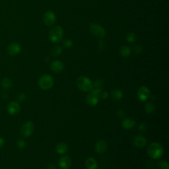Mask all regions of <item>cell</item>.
Here are the masks:
<instances>
[{
	"mask_svg": "<svg viewBox=\"0 0 169 169\" xmlns=\"http://www.w3.org/2000/svg\"><path fill=\"white\" fill-rule=\"evenodd\" d=\"M54 85V79L49 74H44L39 79V86L42 90L50 89Z\"/></svg>",
	"mask_w": 169,
	"mask_h": 169,
	"instance_id": "cell-3",
	"label": "cell"
},
{
	"mask_svg": "<svg viewBox=\"0 0 169 169\" xmlns=\"http://www.w3.org/2000/svg\"><path fill=\"white\" fill-rule=\"evenodd\" d=\"M136 39L137 37L134 33L129 32L127 34L126 40L128 43H134L136 41Z\"/></svg>",
	"mask_w": 169,
	"mask_h": 169,
	"instance_id": "cell-25",
	"label": "cell"
},
{
	"mask_svg": "<svg viewBox=\"0 0 169 169\" xmlns=\"http://www.w3.org/2000/svg\"><path fill=\"white\" fill-rule=\"evenodd\" d=\"M64 36V30L61 27L56 25L53 27L49 32V39L53 43L60 42Z\"/></svg>",
	"mask_w": 169,
	"mask_h": 169,
	"instance_id": "cell-2",
	"label": "cell"
},
{
	"mask_svg": "<svg viewBox=\"0 0 169 169\" xmlns=\"http://www.w3.org/2000/svg\"><path fill=\"white\" fill-rule=\"evenodd\" d=\"M133 143L135 147L141 148L146 145L147 140L145 137L141 135H137L134 137V138L133 140Z\"/></svg>",
	"mask_w": 169,
	"mask_h": 169,
	"instance_id": "cell-15",
	"label": "cell"
},
{
	"mask_svg": "<svg viewBox=\"0 0 169 169\" xmlns=\"http://www.w3.org/2000/svg\"><path fill=\"white\" fill-rule=\"evenodd\" d=\"M111 96L112 99L114 101H120L123 97V92L120 89H115L112 91Z\"/></svg>",
	"mask_w": 169,
	"mask_h": 169,
	"instance_id": "cell-20",
	"label": "cell"
},
{
	"mask_svg": "<svg viewBox=\"0 0 169 169\" xmlns=\"http://www.w3.org/2000/svg\"><path fill=\"white\" fill-rule=\"evenodd\" d=\"M143 51V47L141 45H136L134 47V52L136 54H140Z\"/></svg>",
	"mask_w": 169,
	"mask_h": 169,
	"instance_id": "cell-31",
	"label": "cell"
},
{
	"mask_svg": "<svg viewBox=\"0 0 169 169\" xmlns=\"http://www.w3.org/2000/svg\"><path fill=\"white\" fill-rule=\"evenodd\" d=\"M56 21V15L52 11H48L43 15V21L46 26H52Z\"/></svg>",
	"mask_w": 169,
	"mask_h": 169,
	"instance_id": "cell-7",
	"label": "cell"
},
{
	"mask_svg": "<svg viewBox=\"0 0 169 169\" xmlns=\"http://www.w3.org/2000/svg\"><path fill=\"white\" fill-rule=\"evenodd\" d=\"M104 87V81L102 79H97L96 81H94L92 85V89L91 91H95V92H97L98 94L102 92V90Z\"/></svg>",
	"mask_w": 169,
	"mask_h": 169,
	"instance_id": "cell-17",
	"label": "cell"
},
{
	"mask_svg": "<svg viewBox=\"0 0 169 169\" xmlns=\"http://www.w3.org/2000/svg\"><path fill=\"white\" fill-rule=\"evenodd\" d=\"M50 68L54 73H61L64 70V64L60 60H54L51 63Z\"/></svg>",
	"mask_w": 169,
	"mask_h": 169,
	"instance_id": "cell-14",
	"label": "cell"
},
{
	"mask_svg": "<svg viewBox=\"0 0 169 169\" xmlns=\"http://www.w3.org/2000/svg\"><path fill=\"white\" fill-rule=\"evenodd\" d=\"M137 95L141 101H146L149 98L150 91L147 87L142 86L137 91Z\"/></svg>",
	"mask_w": 169,
	"mask_h": 169,
	"instance_id": "cell-10",
	"label": "cell"
},
{
	"mask_svg": "<svg viewBox=\"0 0 169 169\" xmlns=\"http://www.w3.org/2000/svg\"><path fill=\"white\" fill-rule=\"evenodd\" d=\"M21 110L20 104L17 101H11L7 106L8 112L12 116H15L19 113Z\"/></svg>",
	"mask_w": 169,
	"mask_h": 169,
	"instance_id": "cell-9",
	"label": "cell"
},
{
	"mask_svg": "<svg viewBox=\"0 0 169 169\" xmlns=\"http://www.w3.org/2000/svg\"><path fill=\"white\" fill-rule=\"evenodd\" d=\"M131 53V49L127 45H124L121 46L120 49V54L124 58H127L130 55Z\"/></svg>",
	"mask_w": 169,
	"mask_h": 169,
	"instance_id": "cell-21",
	"label": "cell"
},
{
	"mask_svg": "<svg viewBox=\"0 0 169 169\" xmlns=\"http://www.w3.org/2000/svg\"><path fill=\"white\" fill-rule=\"evenodd\" d=\"M89 31L90 33L95 36L97 38L103 39L106 35L105 29L101 25V24L97 23H91L89 24Z\"/></svg>",
	"mask_w": 169,
	"mask_h": 169,
	"instance_id": "cell-5",
	"label": "cell"
},
{
	"mask_svg": "<svg viewBox=\"0 0 169 169\" xmlns=\"http://www.w3.org/2000/svg\"><path fill=\"white\" fill-rule=\"evenodd\" d=\"M64 46L67 48H70L73 46V42L70 39H65L64 41Z\"/></svg>",
	"mask_w": 169,
	"mask_h": 169,
	"instance_id": "cell-28",
	"label": "cell"
},
{
	"mask_svg": "<svg viewBox=\"0 0 169 169\" xmlns=\"http://www.w3.org/2000/svg\"><path fill=\"white\" fill-rule=\"evenodd\" d=\"M56 153L60 155H63L67 152L68 151V146L66 143L60 142L56 145L55 147Z\"/></svg>",
	"mask_w": 169,
	"mask_h": 169,
	"instance_id": "cell-19",
	"label": "cell"
},
{
	"mask_svg": "<svg viewBox=\"0 0 169 169\" xmlns=\"http://www.w3.org/2000/svg\"><path fill=\"white\" fill-rule=\"evenodd\" d=\"M26 98H27L26 95H25V94H24V93H19V94H18V95H17V101H19V102H23V101H24V100L26 99Z\"/></svg>",
	"mask_w": 169,
	"mask_h": 169,
	"instance_id": "cell-29",
	"label": "cell"
},
{
	"mask_svg": "<svg viewBox=\"0 0 169 169\" xmlns=\"http://www.w3.org/2000/svg\"><path fill=\"white\" fill-rule=\"evenodd\" d=\"M8 53L11 55H17L21 51V46L20 44L17 42H12L7 48Z\"/></svg>",
	"mask_w": 169,
	"mask_h": 169,
	"instance_id": "cell-11",
	"label": "cell"
},
{
	"mask_svg": "<svg viewBox=\"0 0 169 169\" xmlns=\"http://www.w3.org/2000/svg\"><path fill=\"white\" fill-rule=\"evenodd\" d=\"M159 167L160 169H169L168 163L166 161H161L159 162Z\"/></svg>",
	"mask_w": 169,
	"mask_h": 169,
	"instance_id": "cell-27",
	"label": "cell"
},
{
	"mask_svg": "<svg viewBox=\"0 0 169 169\" xmlns=\"http://www.w3.org/2000/svg\"><path fill=\"white\" fill-rule=\"evenodd\" d=\"M4 145H5V140L3 137H0V148L3 147Z\"/></svg>",
	"mask_w": 169,
	"mask_h": 169,
	"instance_id": "cell-34",
	"label": "cell"
},
{
	"mask_svg": "<svg viewBox=\"0 0 169 169\" xmlns=\"http://www.w3.org/2000/svg\"><path fill=\"white\" fill-rule=\"evenodd\" d=\"M85 165L87 169H97L98 163L95 159L92 157H89L85 161Z\"/></svg>",
	"mask_w": 169,
	"mask_h": 169,
	"instance_id": "cell-18",
	"label": "cell"
},
{
	"mask_svg": "<svg viewBox=\"0 0 169 169\" xmlns=\"http://www.w3.org/2000/svg\"><path fill=\"white\" fill-rule=\"evenodd\" d=\"M63 49L60 46H55L51 50V54L54 56V57H57L61 55Z\"/></svg>",
	"mask_w": 169,
	"mask_h": 169,
	"instance_id": "cell-24",
	"label": "cell"
},
{
	"mask_svg": "<svg viewBox=\"0 0 169 169\" xmlns=\"http://www.w3.org/2000/svg\"><path fill=\"white\" fill-rule=\"evenodd\" d=\"M139 130L141 131V132H144V131H145L147 128V125L145 124V123H141L139 125Z\"/></svg>",
	"mask_w": 169,
	"mask_h": 169,
	"instance_id": "cell-30",
	"label": "cell"
},
{
	"mask_svg": "<svg viewBox=\"0 0 169 169\" xmlns=\"http://www.w3.org/2000/svg\"><path fill=\"white\" fill-rule=\"evenodd\" d=\"M107 148H108V145L107 143H106L105 141L103 140H98L95 145V149L97 153L99 154H102L105 153L106 151H107Z\"/></svg>",
	"mask_w": 169,
	"mask_h": 169,
	"instance_id": "cell-12",
	"label": "cell"
},
{
	"mask_svg": "<svg viewBox=\"0 0 169 169\" xmlns=\"http://www.w3.org/2000/svg\"><path fill=\"white\" fill-rule=\"evenodd\" d=\"M17 145L18 148L20 149H24L27 145V143L23 139H18L17 141Z\"/></svg>",
	"mask_w": 169,
	"mask_h": 169,
	"instance_id": "cell-26",
	"label": "cell"
},
{
	"mask_svg": "<svg viewBox=\"0 0 169 169\" xmlns=\"http://www.w3.org/2000/svg\"><path fill=\"white\" fill-rule=\"evenodd\" d=\"M122 126L125 129H131L135 126V121L131 118H124L122 122Z\"/></svg>",
	"mask_w": 169,
	"mask_h": 169,
	"instance_id": "cell-16",
	"label": "cell"
},
{
	"mask_svg": "<svg viewBox=\"0 0 169 169\" xmlns=\"http://www.w3.org/2000/svg\"><path fill=\"white\" fill-rule=\"evenodd\" d=\"M72 164L71 159L68 156H64L59 160V166L61 169H69Z\"/></svg>",
	"mask_w": 169,
	"mask_h": 169,
	"instance_id": "cell-13",
	"label": "cell"
},
{
	"mask_svg": "<svg viewBox=\"0 0 169 169\" xmlns=\"http://www.w3.org/2000/svg\"><path fill=\"white\" fill-rule=\"evenodd\" d=\"M12 81L9 78H4L1 82V86L5 90L10 89L12 87Z\"/></svg>",
	"mask_w": 169,
	"mask_h": 169,
	"instance_id": "cell-22",
	"label": "cell"
},
{
	"mask_svg": "<svg viewBox=\"0 0 169 169\" xmlns=\"http://www.w3.org/2000/svg\"><path fill=\"white\" fill-rule=\"evenodd\" d=\"M116 115L119 118H122L123 119V118H124V116H125V112L122 109L119 110L117 112Z\"/></svg>",
	"mask_w": 169,
	"mask_h": 169,
	"instance_id": "cell-32",
	"label": "cell"
},
{
	"mask_svg": "<svg viewBox=\"0 0 169 169\" xmlns=\"http://www.w3.org/2000/svg\"><path fill=\"white\" fill-rule=\"evenodd\" d=\"M99 97H100L98 93L95 92V91H91L86 97V102L88 105L91 106H95L98 103Z\"/></svg>",
	"mask_w": 169,
	"mask_h": 169,
	"instance_id": "cell-8",
	"label": "cell"
},
{
	"mask_svg": "<svg viewBox=\"0 0 169 169\" xmlns=\"http://www.w3.org/2000/svg\"><path fill=\"white\" fill-rule=\"evenodd\" d=\"M34 130V124L33 122L28 121L24 123L21 128L20 134L23 137H29L32 135Z\"/></svg>",
	"mask_w": 169,
	"mask_h": 169,
	"instance_id": "cell-6",
	"label": "cell"
},
{
	"mask_svg": "<svg viewBox=\"0 0 169 169\" xmlns=\"http://www.w3.org/2000/svg\"><path fill=\"white\" fill-rule=\"evenodd\" d=\"M145 110L147 114H153L155 111V105L151 102L147 103L145 106Z\"/></svg>",
	"mask_w": 169,
	"mask_h": 169,
	"instance_id": "cell-23",
	"label": "cell"
},
{
	"mask_svg": "<svg viewBox=\"0 0 169 169\" xmlns=\"http://www.w3.org/2000/svg\"><path fill=\"white\" fill-rule=\"evenodd\" d=\"M48 169H55V166L54 165H51L48 166Z\"/></svg>",
	"mask_w": 169,
	"mask_h": 169,
	"instance_id": "cell-35",
	"label": "cell"
},
{
	"mask_svg": "<svg viewBox=\"0 0 169 169\" xmlns=\"http://www.w3.org/2000/svg\"><path fill=\"white\" fill-rule=\"evenodd\" d=\"M76 84L78 88L82 91L88 92L92 89V81L86 76H80L77 78Z\"/></svg>",
	"mask_w": 169,
	"mask_h": 169,
	"instance_id": "cell-4",
	"label": "cell"
},
{
	"mask_svg": "<svg viewBox=\"0 0 169 169\" xmlns=\"http://www.w3.org/2000/svg\"><path fill=\"white\" fill-rule=\"evenodd\" d=\"M147 153L151 159H159L164 154V148L161 143H151L147 148Z\"/></svg>",
	"mask_w": 169,
	"mask_h": 169,
	"instance_id": "cell-1",
	"label": "cell"
},
{
	"mask_svg": "<svg viewBox=\"0 0 169 169\" xmlns=\"http://www.w3.org/2000/svg\"><path fill=\"white\" fill-rule=\"evenodd\" d=\"M99 97H101L103 99H106L108 97V92L107 91H103L99 94Z\"/></svg>",
	"mask_w": 169,
	"mask_h": 169,
	"instance_id": "cell-33",
	"label": "cell"
}]
</instances>
